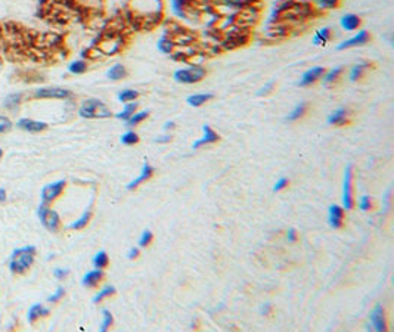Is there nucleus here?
<instances>
[{"label": "nucleus", "mask_w": 394, "mask_h": 332, "mask_svg": "<svg viewBox=\"0 0 394 332\" xmlns=\"http://www.w3.org/2000/svg\"><path fill=\"white\" fill-rule=\"evenodd\" d=\"M34 255H36V247H33V245L15 250L12 253V257H11L9 269L17 275L27 272L31 267V264L34 263Z\"/></svg>", "instance_id": "1"}, {"label": "nucleus", "mask_w": 394, "mask_h": 332, "mask_svg": "<svg viewBox=\"0 0 394 332\" xmlns=\"http://www.w3.org/2000/svg\"><path fill=\"white\" fill-rule=\"evenodd\" d=\"M79 115L81 118H109L112 115L111 109L99 99H86L79 108Z\"/></svg>", "instance_id": "2"}, {"label": "nucleus", "mask_w": 394, "mask_h": 332, "mask_svg": "<svg viewBox=\"0 0 394 332\" xmlns=\"http://www.w3.org/2000/svg\"><path fill=\"white\" fill-rule=\"evenodd\" d=\"M206 76H207V71H206L204 67H201V65H189L186 68H180V70L174 71L173 78L177 83H182V84H193V83H198L203 78H206Z\"/></svg>", "instance_id": "3"}, {"label": "nucleus", "mask_w": 394, "mask_h": 332, "mask_svg": "<svg viewBox=\"0 0 394 332\" xmlns=\"http://www.w3.org/2000/svg\"><path fill=\"white\" fill-rule=\"evenodd\" d=\"M39 217L43 223V226L51 230V232H58L59 226H61V219L58 216V213H55L53 210H51L46 204L40 205L39 208Z\"/></svg>", "instance_id": "4"}, {"label": "nucleus", "mask_w": 394, "mask_h": 332, "mask_svg": "<svg viewBox=\"0 0 394 332\" xmlns=\"http://www.w3.org/2000/svg\"><path fill=\"white\" fill-rule=\"evenodd\" d=\"M71 96V90L62 87H40L34 92L36 99H68Z\"/></svg>", "instance_id": "5"}, {"label": "nucleus", "mask_w": 394, "mask_h": 332, "mask_svg": "<svg viewBox=\"0 0 394 332\" xmlns=\"http://www.w3.org/2000/svg\"><path fill=\"white\" fill-rule=\"evenodd\" d=\"M342 205H344V210H351L354 207V201H353V172H351V167H347L345 169V173H344Z\"/></svg>", "instance_id": "6"}, {"label": "nucleus", "mask_w": 394, "mask_h": 332, "mask_svg": "<svg viewBox=\"0 0 394 332\" xmlns=\"http://www.w3.org/2000/svg\"><path fill=\"white\" fill-rule=\"evenodd\" d=\"M124 42L121 36H106L101 43H99V51L104 55H115L120 51H123Z\"/></svg>", "instance_id": "7"}, {"label": "nucleus", "mask_w": 394, "mask_h": 332, "mask_svg": "<svg viewBox=\"0 0 394 332\" xmlns=\"http://www.w3.org/2000/svg\"><path fill=\"white\" fill-rule=\"evenodd\" d=\"M64 188H65V180H58V182H53V183L46 185L43 188V191H42V201H43V204H49L53 200H56L64 192Z\"/></svg>", "instance_id": "8"}, {"label": "nucleus", "mask_w": 394, "mask_h": 332, "mask_svg": "<svg viewBox=\"0 0 394 332\" xmlns=\"http://www.w3.org/2000/svg\"><path fill=\"white\" fill-rule=\"evenodd\" d=\"M350 109L345 106H340L337 109H334L329 115H328V124L335 126V127H342L347 126L350 123Z\"/></svg>", "instance_id": "9"}, {"label": "nucleus", "mask_w": 394, "mask_h": 332, "mask_svg": "<svg viewBox=\"0 0 394 332\" xmlns=\"http://www.w3.org/2000/svg\"><path fill=\"white\" fill-rule=\"evenodd\" d=\"M369 40H370V34H369V31H366V30H360V31H359L357 34H354L353 37H350V39L344 40L342 43H340V45L337 46V51H345V49H348V48L362 46V45H366Z\"/></svg>", "instance_id": "10"}, {"label": "nucleus", "mask_w": 394, "mask_h": 332, "mask_svg": "<svg viewBox=\"0 0 394 332\" xmlns=\"http://www.w3.org/2000/svg\"><path fill=\"white\" fill-rule=\"evenodd\" d=\"M325 71H326V70H325L323 67H313V68L307 70V71L301 76V78H300V81H298V86H300V87H309V86L315 84L316 81L322 80Z\"/></svg>", "instance_id": "11"}, {"label": "nucleus", "mask_w": 394, "mask_h": 332, "mask_svg": "<svg viewBox=\"0 0 394 332\" xmlns=\"http://www.w3.org/2000/svg\"><path fill=\"white\" fill-rule=\"evenodd\" d=\"M17 126L24 130V131H28V133H40L43 130L48 128V124L43 123V121H36V120H31V118H20Z\"/></svg>", "instance_id": "12"}, {"label": "nucleus", "mask_w": 394, "mask_h": 332, "mask_svg": "<svg viewBox=\"0 0 394 332\" xmlns=\"http://www.w3.org/2000/svg\"><path fill=\"white\" fill-rule=\"evenodd\" d=\"M370 322H372V326L375 328V331L378 332H384L387 331V320H385V313H384V308L376 304L370 313Z\"/></svg>", "instance_id": "13"}, {"label": "nucleus", "mask_w": 394, "mask_h": 332, "mask_svg": "<svg viewBox=\"0 0 394 332\" xmlns=\"http://www.w3.org/2000/svg\"><path fill=\"white\" fill-rule=\"evenodd\" d=\"M203 131H204V136H203L201 139H198L196 142H193V145H192L193 149H200V148L204 146V145H213V143H216V142L220 139L219 134H217L209 124H206V126L203 127Z\"/></svg>", "instance_id": "14"}, {"label": "nucleus", "mask_w": 394, "mask_h": 332, "mask_svg": "<svg viewBox=\"0 0 394 332\" xmlns=\"http://www.w3.org/2000/svg\"><path fill=\"white\" fill-rule=\"evenodd\" d=\"M360 24H362V20L356 14H345L340 20V26L344 31H356L359 30Z\"/></svg>", "instance_id": "15"}, {"label": "nucleus", "mask_w": 394, "mask_h": 332, "mask_svg": "<svg viewBox=\"0 0 394 332\" xmlns=\"http://www.w3.org/2000/svg\"><path fill=\"white\" fill-rule=\"evenodd\" d=\"M152 175H154V169H152V165L148 162V161H145V164H143V167H142V172H140V175L134 179V180H131L130 183H129V186H127V189H134V188H137V186H140L145 180H149L151 178H152Z\"/></svg>", "instance_id": "16"}, {"label": "nucleus", "mask_w": 394, "mask_h": 332, "mask_svg": "<svg viewBox=\"0 0 394 332\" xmlns=\"http://www.w3.org/2000/svg\"><path fill=\"white\" fill-rule=\"evenodd\" d=\"M329 225L335 229H340L342 228V223H344V208L340 207V205H331L329 210Z\"/></svg>", "instance_id": "17"}, {"label": "nucleus", "mask_w": 394, "mask_h": 332, "mask_svg": "<svg viewBox=\"0 0 394 332\" xmlns=\"http://www.w3.org/2000/svg\"><path fill=\"white\" fill-rule=\"evenodd\" d=\"M369 68H370V64H369V62H359V64L353 65V67L350 68V71H348V80H350L351 83L362 80V77L368 73Z\"/></svg>", "instance_id": "18"}, {"label": "nucleus", "mask_w": 394, "mask_h": 332, "mask_svg": "<svg viewBox=\"0 0 394 332\" xmlns=\"http://www.w3.org/2000/svg\"><path fill=\"white\" fill-rule=\"evenodd\" d=\"M102 279H104V272H102V269H95V270L87 272V273L83 276L81 283H83L84 286H96Z\"/></svg>", "instance_id": "19"}, {"label": "nucleus", "mask_w": 394, "mask_h": 332, "mask_svg": "<svg viewBox=\"0 0 394 332\" xmlns=\"http://www.w3.org/2000/svg\"><path fill=\"white\" fill-rule=\"evenodd\" d=\"M342 73H344V68H342V67H337V68H332L331 71H325V74H323V77H322L323 84H325V86H332V84H335V83L340 80V77L342 76Z\"/></svg>", "instance_id": "20"}, {"label": "nucleus", "mask_w": 394, "mask_h": 332, "mask_svg": "<svg viewBox=\"0 0 394 332\" xmlns=\"http://www.w3.org/2000/svg\"><path fill=\"white\" fill-rule=\"evenodd\" d=\"M106 77H108L109 80H112V81L123 80V78L127 77V70H126L124 65H121V64H115V65H112V67L108 70Z\"/></svg>", "instance_id": "21"}, {"label": "nucleus", "mask_w": 394, "mask_h": 332, "mask_svg": "<svg viewBox=\"0 0 394 332\" xmlns=\"http://www.w3.org/2000/svg\"><path fill=\"white\" fill-rule=\"evenodd\" d=\"M213 99V95L211 93H195V95H190L186 101L190 106H195V108H198V106H203L206 102L211 101Z\"/></svg>", "instance_id": "22"}, {"label": "nucleus", "mask_w": 394, "mask_h": 332, "mask_svg": "<svg viewBox=\"0 0 394 332\" xmlns=\"http://www.w3.org/2000/svg\"><path fill=\"white\" fill-rule=\"evenodd\" d=\"M331 39H332L331 28L329 27H323V28H320L319 31L315 33V36H313V45H322V46H325Z\"/></svg>", "instance_id": "23"}, {"label": "nucleus", "mask_w": 394, "mask_h": 332, "mask_svg": "<svg viewBox=\"0 0 394 332\" xmlns=\"http://www.w3.org/2000/svg\"><path fill=\"white\" fill-rule=\"evenodd\" d=\"M157 48H158V51L159 52H162V53H165V55H171L173 53V51L176 49V45H174V42L171 40V37L170 36H167V34H164L159 40H158V43H157Z\"/></svg>", "instance_id": "24"}, {"label": "nucleus", "mask_w": 394, "mask_h": 332, "mask_svg": "<svg viewBox=\"0 0 394 332\" xmlns=\"http://www.w3.org/2000/svg\"><path fill=\"white\" fill-rule=\"evenodd\" d=\"M137 102L136 101H133V102H127L124 106H123V111L121 112H118V114H115V118H118V120H123V121H127L136 111H137Z\"/></svg>", "instance_id": "25"}, {"label": "nucleus", "mask_w": 394, "mask_h": 332, "mask_svg": "<svg viewBox=\"0 0 394 332\" xmlns=\"http://www.w3.org/2000/svg\"><path fill=\"white\" fill-rule=\"evenodd\" d=\"M48 314H49V310H48V308H45L42 304H34V306H31L30 310H28V322L33 323V322L37 320L39 317H42V316H48Z\"/></svg>", "instance_id": "26"}, {"label": "nucleus", "mask_w": 394, "mask_h": 332, "mask_svg": "<svg viewBox=\"0 0 394 332\" xmlns=\"http://www.w3.org/2000/svg\"><path fill=\"white\" fill-rule=\"evenodd\" d=\"M306 112H307V103H306V102H301V103H298V105L288 114L287 120H288V121H297V120L303 118V117L306 115Z\"/></svg>", "instance_id": "27"}, {"label": "nucleus", "mask_w": 394, "mask_h": 332, "mask_svg": "<svg viewBox=\"0 0 394 332\" xmlns=\"http://www.w3.org/2000/svg\"><path fill=\"white\" fill-rule=\"evenodd\" d=\"M148 115H149L148 111H136V112L126 121V124H127L129 127H136V126H139L140 123H143V121L148 118Z\"/></svg>", "instance_id": "28"}, {"label": "nucleus", "mask_w": 394, "mask_h": 332, "mask_svg": "<svg viewBox=\"0 0 394 332\" xmlns=\"http://www.w3.org/2000/svg\"><path fill=\"white\" fill-rule=\"evenodd\" d=\"M139 96V92L137 90H133V89H126L123 92L118 93V101L123 102V103H127V102H133L136 101Z\"/></svg>", "instance_id": "29"}, {"label": "nucleus", "mask_w": 394, "mask_h": 332, "mask_svg": "<svg viewBox=\"0 0 394 332\" xmlns=\"http://www.w3.org/2000/svg\"><path fill=\"white\" fill-rule=\"evenodd\" d=\"M68 70H70L71 74H83V73L87 71V64L83 59H77V61H73L70 64Z\"/></svg>", "instance_id": "30"}, {"label": "nucleus", "mask_w": 394, "mask_h": 332, "mask_svg": "<svg viewBox=\"0 0 394 332\" xmlns=\"http://www.w3.org/2000/svg\"><path fill=\"white\" fill-rule=\"evenodd\" d=\"M139 142V134L133 130H127L123 136H121V143L127 145V146H133Z\"/></svg>", "instance_id": "31"}, {"label": "nucleus", "mask_w": 394, "mask_h": 332, "mask_svg": "<svg viewBox=\"0 0 394 332\" xmlns=\"http://www.w3.org/2000/svg\"><path fill=\"white\" fill-rule=\"evenodd\" d=\"M90 217H92V213H90V210H86V211L83 213V216H81L79 220H76L74 223H71V225H70V229H76V230H79V229H83V228H84V226L89 223Z\"/></svg>", "instance_id": "32"}, {"label": "nucleus", "mask_w": 394, "mask_h": 332, "mask_svg": "<svg viewBox=\"0 0 394 332\" xmlns=\"http://www.w3.org/2000/svg\"><path fill=\"white\" fill-rule=\"evenodd\" d=\"M108 261H109V258H108V254H106L105 251H99V253L93 257V266H95L96 269H104V267H106V266H108Z\"/></svg>", "instance_id": "33"}, {"label": "nucleus", "mask_w": 394, "mask_h": 332, "mask_svg": "<svg viewBox=\"0 0 394 332\" xmlns=\"http://www.w3.org/2000/svg\"><path fill=\"white\" fill-rule=\"evenodd\" d=\"M112 294H115V288L112 286V285H106V286H104L96 295H95V298H93V303H101L102 300H105V298H108L109 295H112Z\"/></svg>", "instance_id": "34"}, {"label": "nucleus", "mask_w": 394, "mask_h": 332, "mask_svg": "<svg viewBox=\"0 0 394 332\" xmlns=\"http://www.w3.org/2000/svg\"><path fill=\"white\" fill-rule=\"evenodd\" d=\"M102 314H104V320H102V325H101V331H106L111 328L112 325V314L109 310H102Z\"/></svg>", "instance_id": "35"}, {"label": "nucleus", "mask_w": 394, "mask_h": 332, "mask_svg": "<svg viewBox=\"0 0 394 332\" xmlns=\"http://www.w3.org/2000/svg\"><path fill=\"white\" fill-rule=\"evenodd\" d=\"M12 128V121L6 115H0V134H3Z\"/></svg>", "instance_id": "36"}, {"label": "nucleus", "mask_w": 394, "mask_h": 332, "mask_svg": "<svg viewBox=\"0 0 394 332\" xmlns=\"http://www.w3.org/2000/svg\"><path fill=\"white\" fill-rule=\"evenodd\" d=\"M21 102V95L15 93V95H9L5 99V106L6 108H12V106H18V103Z\"/></svg>", "instance_id": "37"}, {"label": "nucleus", "mask_w": 394, "mask_h": 332, "mask_svg": "<svg viewBox=\"0 0 394 332\" xmlns=\"http://www.w3.org/2000/svg\"><path fill=\"white\" fill-rule=\"evenodd\" d=\"M152 238H154V235H152L151 230H145V232H142V235H140V238H139V247H148V245L152 242Z\"/></svg>", "instance_id": "38"}, {"label": "nucleus", "mask_w": 394, "mask_h": 332, "mask_svg": "<svg viewBox=\"0 0 394 332\" xmlns=\"http://www.w3.org/2000/svg\"><path fill=\"white\" fill-rule=\"evenodd\" d=\"M370 207H372L370 198H369L368 195H363V197L360 198V201H359V208H360L362 211H368V210H370Z\"/></svg>", "instance_id": "39"}, {"label": "nucleus", "mask_w": 394, "mask_h": 332, "mask_svg": "<svg viewBox=\"0 0 394 332\" xmlns=\"http://www.w3.org/2000/svg\"><path fill=\"white\" fill-rule=\"evenodd\" d=\"M64 294H65V289H64L62 286H59V288L55 291V294H53L52 297L48 298V301H49V303H56V301H59V300L64 297Z\"/></svg>", "instance_id": "40"}, {"label": "nucleus", "mask_w": 394, "mask_h": 332, "mask_svg": "<svg viewBox=\"0 0 394 332\" xmlns=\"http://www.w3.org/2000/svg\"><path fill=\"white\" fill-rule=\"evenodd\" d=\"M287 185H288V179H287V178H281V179L276 182L273 191H275V192H279V191H282L284 188H287Z\"/></svg>", "instance_id": "41"}, {"label": "nucleus", "mask_w": 394, "mask_h": 332, "mask_svg": "<svg viewBox=\"0 0 394 332\" xmlns=\"http://www.w3.org/2000/svg\"><path fill=\"white\" fill-rule=\"evenodd\" d=\"M273 87H275V84H273V83H267L266 86H263V87H262V89L259 90V95H260V96L269 95V93H270V92L273 90Z\"/></svg>", "instance_id": "42"}, {"label": "nucleus", "mask_w": 394, "mask_h": 332, "mask_svg": "<svg viewBox=\"0 0 394 332\" xmlns=\"http://www.w3.org/2000/svg\"><path fill=\"white\" fill-rule=\"evenodd\" d=\"M171 140V136L170 134H162V136H158L157 139H155V142H158V143H167V142H170Z\"/></svg>", "instance_id": "43"}, {"label": "nucleus", "mask_w": 394, "mask_h": 332, "mask_svg": "<svg viewBox=\"0 0 394 332\" xmlns=\"http://www.w3.org/2000/svg\"><path fill=\"white\" fill-rule=\"evenodd\" d=\"M287 236H288V241H289V242H295V241H297V232H295L294 229H288Z\"/></svg>", "instance_id": "44"}, {"label": "nucleus", "mask_w": 394, "mask_h": 332, "mask_svg": "<svg viewBox=\"0 0 394 332\" xmlns=\"http://www.w3.org/2000/svg\"><path fill=\"white\" fill-rule=\"evenodd\" d=\"M67 275H68V270H64V269H56L55 270V278H58V279H64Z\"/></svg>", "instance_id": "45"}, {"label": "nucleus", "mask_w": 394, "mask_h": 332, "mask_svg": "<svg viewBox=\"0 0 394 332\" xmlns=\"http://www.w3.org/2000/svg\"><path fill=\"white\" fill-rule=\"evenodd\" d=\"M137 257H139V248H131L130 253H129V258H130V260H134V258H137Z\"/></svg>", "instance_id": "46"}, {"label": "nucleus", "mask_w": 394, "mask_h": 332, "mask_svg": "<svg viewBox=\"0 0 394 332\" xmlns=\"http://www.w3.org/2000/svg\"><path fill=\"white\" fill-rule=\"evenodd\" d=\"M6 201V191L5 189H0V203Z\"/></svg>", "instance_id": "47"}, {"label": "nucleus", "mask_w": 394, "mask_h": 332, "mask_svg": "<svg viewBox=\"0 0 394 332\" xmlns=\"http://www.w3.org/2000/svg\"><path fill=\"white\" fill-rule=\"evenodd\" d=\"M173 127H174V123L173 121H167L164 124V130H168V128H173Z\"/></svg>", "instance_id": "48"}, {"label": "nucleus", "mask_w": 394, "mask_h": 332, "mask_svg": "<svg viewBox=\"0 0 394 332\" xmlns=\"http://www.w3.org/2000/svg\"><path fill=\"white\" fill-rule=\"evenodd\" d=\"M270 311V304H266V306H263V310H262V313L263 314H267Z\"/></svg>", "instance_id": "49"}, {"label": "nucleus", "mask_w": 394, "mask_h": 332, "mask_svg": "<svg viewBox=\"0 0 394 332\" xmlns=\"http://www.w3.org/2000/svg\"><path fill=\"white\" fill-rule=\"evenodd\" d=\"M2 153H3V151H2V149H0V158H2Z\"/></svg>", "instance_id": "50"}, {"label": "nucleus", "mask_w": 394, "mask_h": 332, "mask_svg": "<svg viewBox=\"0 0 394 332\" xmlns=\"http://www.w3.org/2000/svg\"><path fill=\"white\" fill-rule=\"evenodd\" d=\"M170 2H171V0H170Z\"/></svg>", "instance_id": "51"}]
</instances>
